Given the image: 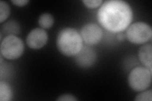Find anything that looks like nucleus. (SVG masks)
<instances>
[{
	"label": "nucleus",
	"instance_id": "1",
	"mask_svg": "<svg viewBox=\"0 0 152 101\" xmlns=\"http://www.w3.org/2000/svg\"><path fill=\"white\" fill-rule=\"evenodd\" d=\"M133 18L132 8L121 0L103 2L97 13V19L104 29L113 33L122 32L131 25Z\"/></svg>",
	"mask_w": 152,
	"mask_h": 101
},
{
	"label": "nucleus",
	"instance_id": "2",
	"mask_svg": "<svg viewBox=\"0 0 152 101\" xmlns=\"http://www.w3.org/2000/svg\"><path fill=\"white\" fill-rule=\"evenodd\" d=\"M80 33L74 28L66 27L61 29L56 38V46L63 55L74 57L83 47Z\"/></svg>",
	"mask_w": 152,
	"mask_h": 101
},
{
	"label": "nucleus",
	"instance_id": "3",
	"mask_svg": "<svg viewBox=\"0 0 152 101\" xmlns=\"http://www.w3.org/2000/svg\"><path fill=\"white\" fill-rule=\"evenodd\" d=\"M151 77L152 70L145 66L136 67L130 71L128 76V84L132 90L140 92L150 86Z\"/></svg>",
	"mask_w": 152,
	"mask_h": 101
},
{
	"label": "nucleus",
	"instance_id": "4",
	"mask_svg": "<svg viewBox=\"0 0 152 101\" xmlns=\"http://www.w3.org/2000/svg\"><path fill=\"white\" fill-rule=\"evenodd\" d=\"M126 37L128 41L132 44H145L151 39V27L143 22H135L127 28Z\"/></svg>",
	"mask_w": 152,
	"mask_h": 101
},
{
	"label": "nucleus",
	"instance_id": "5",
	"mask_svg": "<svg viewBox=\"0 0 152 101\" xmlns=\"http://www.w3.org/2000/svg\"><path fill=\"white\" fill-rule=\"evenodd\" d=\"M23 51V42L17 36H6L1 41V56L7 60H14L19 58L22 55Z\"/></svg>",
	"mask_w": 152,
	"mask_h": 101
},
{
	"label": "nucleus",
	"instance_id": "6",
	"mask_svg": "<svg viewBox=\"0 0 152 101\" xmlns=\"http://www.w3.org/2000/svg\"><path fill=\"white\" fill-rule=\"evenodd\" d=\"M80 33L83 42L90 46L98 44L103 37L102 28L94 23L86 24L82 28Z\"/></svg>",
	"mask_w": 152,
	"mask_h": 101
},
{
	"label": "nucleus",
	"instance_id": "7",
	"mask_svg": "<svg viewBox=\"0 0 152 101\" xmlns=\"http://www.w3.org/2000/svg\"><path fill=\"white\" fill-rule=\"evenodd\" d=\"M75 63L79 67L87 69L93 66L97 59V55L90 46H83L79 53L74 56Z\"/></svg>",
	"mask_w": 152,
	"mask_h": 101
},
{
	"label": "nucleus",
	"instance_id": "8",
	"mask_svg": "<svg viewBox=\"0 0 152 101\" xmlns=\"http://www.w3.org/2000/svg\"><path fill=\"white\" fill-rule=\"evenodd\" d=\"M48 40V36L46 31L42 28H36L32 29L26 38V44L32 49H39L43 47Z\"/></svg>",
	"mask_w": 152,
	"mask_h": 101
},
{
	"label": "nucleus",
	"instance_id": "9",
	"mask_svg": "<svg viewBox=\"0 0 152 101\" xmlns=\"http://www.w3.org/2000/svg\"><path fill=\"white\" fill-rule=\"evenodd\" d=\"M138 57L142 65L146 68L152 70V46L151 44H145L140 48Z\"/></svg>",
	"mask_w": 152,
	"mask_h": 101
},
{
	"label": "nucleus",
	"instance_id": "10",
	"mask_svg": "<svg viewBox=\"0 0 152 101\" xmlns=\"http://www.w3.org/2000/svg\"><path fill=\"white\" fill-rule=\"evenodd\" d=\"M1 32L5 37L8 36H17L20 32V24L15 20H9L2 25Z\"/></svg>",
	"mask_w": 152,
	"mask_h": 101
},
{
	"label": "nucleus",
	"instance_id": "11",
	"mask_svg": "<svg viewBox=\"0 0 152 101\" xmlns=\"http://www.w3.org/2000/svg\"><path fill=\"white\" fill-rule=\"evenodd\" d=\"M13 98V91L10 85L6 81L3 80L0 82V100L10 101Z\"/></svg>",
	"mask_w": 152,
	"mask_h": 101
},
{
	"label": "nucleus",
	"instance_id": "12",
	"mask_svg": "<svg viewBox=\"0 0 152 101\" xmlns=\"http://www.w3.org/2000/svg\"><path fill=\"white\" fill-rule=\"evenodd\" d=\"M38 23L43 29H48L53 26L54 23V18L53 15L48 13H42L38 19Z\"/></svg>",
	"mask_w": 152,
	"mask_h": 101
},
{
	"label": "nucleus",
	"instance_id": "13",
	"mask_svg": "<svg viewBox=\"0 0 152 101\" xmlns=\"http://www.w3.org/2000/svg\"><path fill=\"white\" fill-rule=\"evenodd\" d=\"M10 13V8L7 2L0 1V23L5 21Z\"/></svg>",
	"mask_w": 152,
	"mask_h": 101
},
{
	"label": "nucleus",
	"instance_id": "14",
	"mask_svg": "<svg viewBox=\"0 0 152 101\" xmlns=\"http://www.w3.org/2000/svg\"><path fill=\"white\" fill-rule=\"evenodd\" d=\"M134 99L137 101H151L152 100V91L151 90H143V92H140Z\"/></svg>",
	"mask_w": 152,
	"mask_h": 101
},
{
	"label": "nucleus",
	"instance_id": "15",
	"mask_svg": "<svg viewBox=\"0 0 152 101\" xmlns=\"http://www.w3.org/2000/svg\"><path fill=\"white\" fill-rule=\"evenodd\" d=\"M83 3L87 8L94 9L100 7L103 1L102 0H83Z\"/></svg>",
	"mask_w": 152,
	"mask_h": 101
},
{
	"label": "nucleus",
	"instance_id": "16",
	"mask_svg": "<svg viewBox=\"0 0 152 101\" xmlns=\"http://www.w3.org/2000/svg\"><path fill=\"white\" fill-rule=\"evenodd\" d=\"M58 101H75L77 100L74 95L69 94H65L63 95H60L58 98L56 99Z\"/></svg>",
	"mask_w": 152,
	"mask_h": 101
},
{
	"label": "nucleus",
	"instance_id": "17",
	"mask_svg": "<svg viewBox=\"0 0 152 101\" xmlns=\"http://www.w3.org/2000/svg\"><path fill=\"white\" fill-rule=\"evenodd\" d=\"M29 2L28 0H12V3L17 7H24L26 4Z\"/></svg>",
	"mask_w": 152,
	"mask_h": 101
},
{
	"label": "nucleus",
	"instance_id": "18",
	"mask_svg": "<svg viewBox=\"0 0 152 101\" xmlns=\"http://www.w3.org/2000/svg\"><path fill=\"white\" fill-rule=\"evenodd\" d=\"M117 39L118 41H123L126 38V34H124V33H123V32H118V33H117Z\"/></svg>",
	"mask_w": 152,
	"mask_h": 101
}]
</instances>
